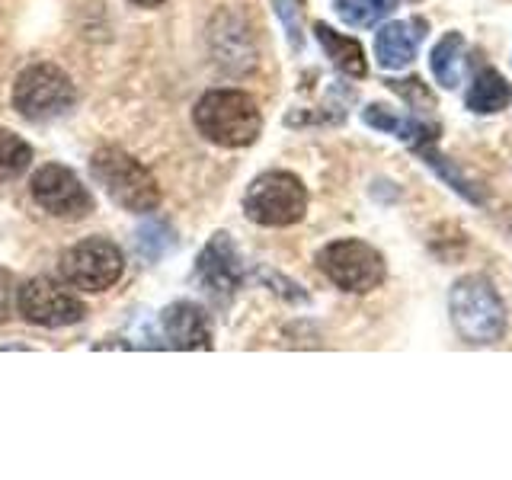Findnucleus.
<instances>
[{"instance_id": "1", "label": "nucleus", "mask_w": 512, "mask_h": 480, "mask_svg": "<svg viewBox=\"0 0 512 480\" xmlns=\"http://www.w3.org/2000/svg\"><path fill=\"white\" fill-rule=\"evenodd\" d=\"M196 128L221 148H247L263 128L253 96L240 90H212L196 106Z\"/></svg>"}, {"instance_id": "2", "label": "nucleus", "mask_w": 512, "mask_h": 480, "mask_svg": "<svg viewBox=\"0 0 512 480\" xmlns=\"http://www.w3.org/2000/svg\"><path fill=\"white\" fill-rule=\"evenodd\" d=\"M448 311H452V324H455L458 336L474 346L496 343L506 330L503 298L496 295V288L480 276L458 279L452 285Z\"/></svg>"}, {"instance_id": "3", "label": "nucleus", "mask_w": 512, "mask_h": 480, "mask_svg": "<svg viewBox=\"0 0 512 480\" xmlns=\"http://www.w3.org/2000/svg\"><path fill=\"white\" fill-rule=\"evenodd\" d=\"M93 180L106 189V196L128 208V212H154L160 202V189L154 183V176L144 170L132 154H125L119 148H100L90 160Z\"/></svg>"}, {"instance_id": "4", "label": "nucleus", "mask_w": 512, "mask_h": 480, "mask_svg": "<svg viewBox=\"0 0 512 480\" xmlns=\"http://www.w3.org/2000/svg\"><path fill=\"white\" fill-rule=\"evenodd\" d=\"M244 212L263 228H288L308 212V189L301 186L295 173L269 170L250 183L244 196Z\"/></svg>"}, {"instance_id": "5", "label": "nucleus", "mask_w": 512, "mask_h": 480, "mask_svg": "<svg viewBox=\"0 0 512 480\" xmlns=\"http://www.w3.org/2000/svg\"><path fill=\"white\" fill-rule=\"evenodd\" d=\"M77 100L71 77L55 64H32L13 87V106L29 122H48L64 116Z\"/></svg>"}, {"instance_id": "6", "label": "nucleus", "mask_w": 512, "mask_h": 480, "mask_svg": "<svg viewBox=\"0 0 512 480\" xmlns=\"http://www.w3.org/2000/svg\"><path fill=\"white\" fill-rule=\"evenodd\" d=\"M317 266L343 292L365 295L384 282L381 253L362 244V240H333L317 253Z\"/></svg>"}, {"instance_id": "7", "label": "nucleus", "mask_w": 512, "mask_h": 480, "mask_svg": "<svg viewBox=\"0 0 512 480\" xmlns=\"http://www.w3.org/2000/svg\"><path fill=\"white\" fill-rule=\"evenodd\" d=\"M125 272L122 250L103 237H90L74 244L61 256V276L80 292H106Z\"/></svg>"}, {"instance_id": "8", "label": "nucleus", "mask_w": 512, "mask_h": 480, "mask_svg": "<svg viewBox=\"0 0 512 480\" xmlns=\"http://www.w3.org/2000/svg\"><path fill=\"white\" fill-rule=\"evenodd\" d=\"M16 304H20V314L29 320V324L52 327V330L80 324L87 314L84 301L52 279H29L20 288V295H16Z\"/></svg>"}, {"instance_id": "9", "label": "nucleus", "mask_w": 512, "mask_h": 480, "mask_svg": "<svg viewBox=\"0 0 512 480\" xmlns=\"http://www.w3.org/2000/svg\"><path fill=\"white\" fill-rule=\"evenodd\" d=\"M32 199H36L48 215L80 221L93 212V196L87 186L77 180V173L68 167L48 164L32 176Z\"/></svg>"}, {"instance_id": "10", "label": "nucleus", "mask_w": 512, "mask_h": 480, "mask_svg": "<svg viewBox=\"0 0 512 480\" xmlns=\"http://www.w3.org/2000/svg\"><path fill=\"white\" fill-rule=\"evenodd\" d=\"M196 276L205 292L215 298H228L237 292L240 282H244V266H240V256L228 234H215L208 240V247L196 263Z\"/></svg>"}, {"instance_id": "11", "label": "nucleus", "mask_w": 512, "mask_h": 480, "mask_svg": "<svg viewBox=\"0 0 512 480\" xmlns=\"http://www.w3.org/2000/svg\"><path fill=\"white\" fill-rule=\"evenodd\" d=\"M426 36V23L423 20H400L388 23L378 29L375 36V55L384 71H400L416 58L420 52V42Z\"/></svg>"}, {"instance_id": "12", "label": "nucleus", "mask_w": 512, "mask_h": 480, "mask_svg": "<svg viewBox=\"0 0 512 480\" xmlns=\"http://www.w3.org/2000/svg\"><path fill=\"white\" fill-rule=\"evenodd\" d=\"M160 330L176 349H212V327L208 317L189 301H176L160 314Z\"/></svg>"}, {"instance_id": "13", "label": "nucleus", "mask_w": 512, "mask_h": 480, "mask_svg": "<svg viewBox=\"0 0 512 480\" xmlns=\"http://www.w3.org/2000/svg\"><path fill=\"white\" fill-rule=\"evenodd\" d=\"M314 32H317V42L324 45L327 58H330L343 74H349V77H365V74H368L365 52H362V45H359L356 39L340 36V32H333V29L324 26V23H317Z\"/></svg>"}, {"instance_id": "14", "label": "nucleus", "mask_w": 512, "mask_h": 480, "mask_svg": "<svg viewBox=\"0 0 512 480\" xmlns=\"http://www.w3.org/2000/svg\"><path fill=\"white\" fill-rule=\"evenodd\" d=\"M512 100V90L506 84V77L500 71H480L474 77V84L468 90V96H464V103H468L471 112H477V116H490V112H500L506 109V103Z\"/></svg>"}, {"instance_id": "15", "label": "nucleus", "mask_w": 512, "mask_h": 480, "mask_svg": "<svg viewBox=\"0 0 512 480\" xmlns=\"http://www.w3.org/2000/svg\"><path fill=\"white\" fill-rule=\"evenodd\" d=\"M429 68H432V77H436V84H442L445 90L458 87L461 71H464L461 32H445V36L436 42V48H432V55H429Z\"/></svg>"}, {"instance_id": "16", "label": "nucleus", "mask_w": 512, "mask_h": 480, "mask_svg": "<svg viewBox=\"0 0 512 480\" xmlns=\"http://www.w3.org/2000/svg\"><path fill=\"white\" fill-rule=\"evenodd\" d=\"M333 7L346 26L368 29V26H378L384 16L397 7V0H336Z\"/></svg>"}, {"instance_id": "17", "label": "nucleus", "mask_w": 512, "mask_h": 480, "mask_svg": "<svg viewBox=\"0 0 512 480\" xmlns=\"http://www.w3.org/2000/svg\"><path fill=\"white\" fill-rule=\"evenodd\" d=\"M32 160V148L20 138L0 128V180H16Z\"/></svg>"}, {"instance_id": "18", "label": "nucleus", "mask_w": 512, "mask_h": 480, "mask_svg": "<svg viewBox=\"0 0 512 480\" xmlns=\"http://www.w3.org/2000/svg\"><path fill=\"white\" fill-rule=\"evenodd\" d=\"M423 157H426V164H429L432 170H439L442 180L452 183V189H455V192H461V196H464V199H471V202H480V196L474 192V186H471L468 180H464L461 173H455V167L448 164V160H445L442 154H436V151H423Z\"/></svg>"}, {"instance_id": "19", "label": "nucleus", "mask_w": 512, "mask_h": 480, "mask_svg": "<svg viewBox=\"0 0 512 480\" xmlns=\"http://www.w3.org/2000/svg\"><path fill=\"white\" fill-rule=\"evenodd\" d=\"M167 247H173V237H170V231L164 228V224H148V228H144L141 237H138V250L144 256H151V260H157V256L164 253Z\"/></svg>"}, {"instance_id": "20", "label": "nucleus", "mask_w": 512, "mask_h": 480, "mask_svg": "<svg viewBox=\"0 0 512 480\" xmlns=\"http://www.w3.org/2000/svg\"><path fill=\"white\" fill-rule=\"evenodd\" d=\"M276 4V13L282 16V23L288 29V39H292L295 48H301V10L298 0H272Z\"/></svg>"}, {"instance_id": "21", "label": "nucleus", "mask_w": 512, "mask_h": 480, "mask_svg": "<svg viewBox=\"0 0 512 480\" xmlns=\"http://www.w3.org/2000/svg\"><path fill=\"white\" fill-rule=\"evenodd\" d=\"M13 301H16V288H13V276L7 269H0V324L10 320L13 314Z\"/></svg>"}, {"instance_id": "22", "label": "nucleus", "mask_w": 512, "mask_h": 480, "mask_svg": "<svg viewBox=\"0 0 512 480\" xmlns=\"http://www.w3.org/2000/svg\"><path fill=\"white\" fill-rule=\"evenodd\" d=\"M135 4H141V7H157V4H164V0H135Z\"/></svg>"}]
</instances>
